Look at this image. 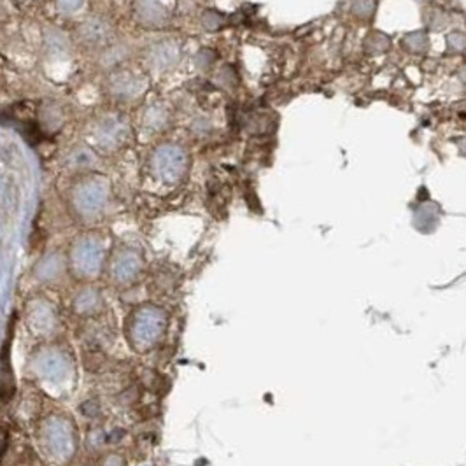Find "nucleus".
I'll return each instance as SVG.
<instances>
[{"label": "nucleus", "mask_w": 466, "mask_h": 466, "mask_svg": "<svg viewBox=\"0 0 466 466\" xmlns=\"http://www.w3.org/2000/svg\"><path fill=\"white\" fill-rule=\"evenodd\" d=\"M447 51L450 53H463L466 49V34L460 30H453L446 37Z\"/></svg>", "instance_id": "8"}, {"label": "nucleus", "mask_w": 466, "mask_h": 466, "mask_svg": "<svg viewBox=\"0 0 466 466\" xmlns=\"http://www.w3.org/2000/svg\"><path fill=\"white\" fill-rule=\"evenodd\" d=\"M429 46H431V41H429V34L424 28L408 32L402 37V48L405 49L408 55H426L429 51Z\"/></svg>", "instance_id": "2"}, {"label": "nucleus", "mask_w": 466, "mask_h": 466, "mask_svg": "<svg viewBox=\"0 0 466 466\" xmlns=\"http://www.w3.org/2000/svg\"><path fill=\"white\" fill-rule=\"evenodd\" d=\"M186 154L177 146H164L154 154V171L167 183H176L186 172Z\"/></svg>", "instance_id": "1"}, {"label": "nucleus", "mask_w": 466, "mask_h": 466, "mask_svg": "<svg viewBox=\"0 0 466 466\" xmlns=\"http://www.w3.org/2000/svg\"><path fill=\"white\" fill-rule=\"evenodd\" d=\"M456 147L460 151L461 157L466 158V137H461V139L456 140Z\"/></svg>", "instance_id": "10"}, {"label": "nucleus", "mask_w": 466, "mask_h": 466, "mask_svg": "<svg viewBox=\"0 0 466 466\" xmlns=\"http://www.w3.org/2000/svg\"><path fill=\"white\" fill-rule=\"evenodd\" d=\"M349 9L352 13V16L356 20L364 21V23H370L375 18L377 13L379 0H348Z\"/></svg>", "instance_id": "6"}, {"label": "nucleus", "mask_w": 466, "mask_h": 466, "mask_svg": "<svg viewBox=\"0 0 466 466\" xmlns=\"http://www.w3.org/2000/svg\"><path fill=\"white\" fill-rule=\"evenodd\" d=\"M458 75H460V81H461V82H465V85H466V63H465V65H461L460 74H458Z\"/></svg>", "instance_id": "11"}, {"label": "nucleus", "mask_w": 466, "mask_h": 466, "mask_svg": "<svg viewBox=\"0 0 466 466\" xmlns=\"http://www.w3.org/2000/svg\"><path fill=\"white\" fill-rule=\"evenodd\" d=\"M391 46H393L391 37H389L386 32H381V30L368 32L367 37H364V41H363L364 53H368V55H372V56L384 55V53H388L389 49H391Z\"/></svg>", "instance_id": "3"}, {"label": "nucleus", "mask_w": 466, "mask_h": 466, "mask_svg": "<svg viewBox=\"0 0 466 466\" xmlns=\"http://www.w3.org/2000/svg\"><path fill=\"white\" fill-rule=\"evenodd\" d=\"M85 4V0H59V7L63 13H75Z\"/></svg>", "instance_id": "9"}, {"label": "nucleus", "mask_w": 466, "mask_h": 466, "mask_svg": "<svg viewBox=\"0 0 466 466\" xmlns=\"http://www.w3.org/2000/svg\"><path fill=\"white\" fill-rule=\"evenodd\" d=\"M106 200V186L100 183H88L79 190V202L86 209H97Z\"/></svg>", "instance_id": "4"}, {"label": "nucleus", "mask_w": 466, "mask_h": 466, "mask_svg": "<svg viewBox=\"0 0 466 466\" xmlns=\"http://www.w3.org/2000/svg\"><path fill=\"white\" fill-rule=\"evenodd\" d=\"M139 16L149 25H158L165 20V9L158 0H140L139 2Z\"/></svg>", "instance_id": "5"}, {"label": "nucleus", "mask_w": 466, "mask_h": 466, "mask_svg": "<svg viewBox=\"0 0 466 466\" xmlns=\"http://www.w3.org/2000/svg\"><path fill=\"white\" fill-rule=\"evenodd\" d=\"M424 23L429 30L440 32L449 25V14L442 7H429L424 13Z\"/></svg>", "instance_id": "7"}, {"label": "nucleus", "mask_w": 466, "mask_h": 466, "mask_svg": "<svg viewBox=\"0 0 466 466\" xmlns=\"http://www.w3.org/2000/svg\"><path fill=\"white\" fill-rule=\"evenodd\" d=\"M417 2H429V0H417Z\"/></svg>", "instance_id": "12"}]
</instances>
